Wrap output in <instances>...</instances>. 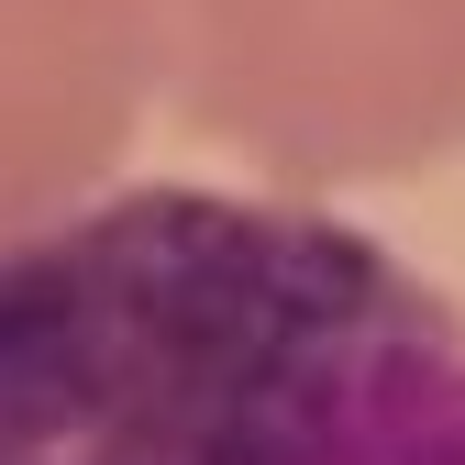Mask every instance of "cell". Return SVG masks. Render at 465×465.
<instances>
[{"mask_svg": "<svg viewBox=\"0 0 465 465\" xmlns=\"http://www.w3.org/2000/svg\"><path fill=\"white\" fill-rule=\"evenodd\" d=\"M178 123L288 189H399L465 155V0H144Z\"/></svg>", "mask_w": 465, "mask_h": 465, "instance_id": "cell-2", "label": "cell"}, {"mask_svg": "<svg viewBox=\"0 0 465 465\" xmlns=\"http://www.w3.org/2000/svg\"><path fill=\"white\" fill-rule=\"evenodd\" d=\"M155 100L144 0H0V244L67 222Z\"/></svg>", "mask_w": 465, "mask_h": 465, "instance_id": "cell-3", "label": "cell"}, {"mask_svg": "<svg viewBox=\"0 0 465 465\" xmlns=\"http://www.w3.org/2000/svg\"><path fill=\"white\" fill-rule=\"evenodd\" d=\"M0 465H465V322L300 200H89L0 244Z\"/></svg>", "mask_w": 465, "mask_h": 465, "instance_id": "cell-1", "label": "cell"}]
</instances>
